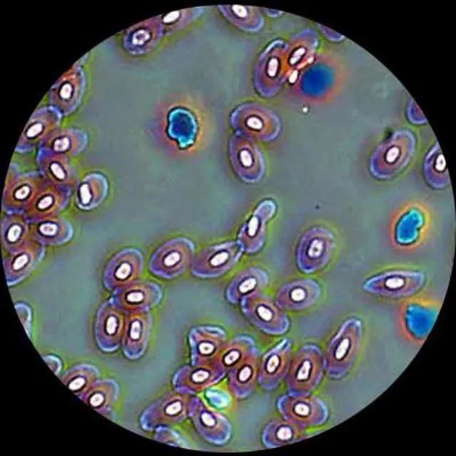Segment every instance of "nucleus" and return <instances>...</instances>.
<instances>
[{
	"label": "nucleus",
	"instance_id": "11",
	"mask_svg": "<svg viewBox=\"0 0 456 456\" xmlns=\"http://www.w3.org/2000/svg\"><path fill=\"white\" fill-rule=\"evenodd\" d=\"M71 187L44 179L24 213L29 222L58 216L68 204Z\"/></svg>",
	"mask_w": 456,
	"mask_h": 456
},
{
	"label": "nucleus",
	"instance_id": "19",
	"mask_svg": "<svg viewBox=\"0 0 456 456\" xmlns=\"http://www.w3.org/2000/svg\"><path fill=\"white\" fill-rule=\"evenodd\" d=\"M291 343L284 339L263 356L258 368V380L268 390L276 389L287 375L291 363Z\"/></svg>",
	"mask_w": 456,
	"mask_h": 456
},
{
	"label": "nucleus",
	"instance_id": "10",
	"mask_svg": "<svg viewBox=\"0 0 456 456\" xmlns=\"http://www.w3.org/2000/svg\"><path fill=\"white\" fill-rule=\"evenodd\" d=\"M277 408L284 419L301 428L321 425L328 418L325 404L309 394L284 395L277 400Z\"/></svg>",
	"mask_w": 456,
	"mask_h": 456
},
{
	"label": "nucleus",
	"instance_id": "26",
	"mask_svg": "<svg viewBox=\"0 0 456 456\" xmlns=\"http://www.w3.org/2000/svg\"><path fill=\"white\" fill-rule=\"evenodd\" d=\"M152 317L148 311L129 314L126 317L122 340L123 350L130 359H136L145 352L150 339Z\"/></svg>",
	"mask_w": 456,
	"mask_h": 456
},
{
	"label": "nucleus",
	"instance_id": "6",
	"mask_svg": "<svg viewBox=\"0 0 456 456\" xmlns=\"http://www.w3.org/2000/svg\"><path fill=\"white\" fill-rule=\"evenodd\" d=\"M44 179L39 172L20 173L17 166L11 164L2 195V210L24 214Z\"/></svg>",
	"mask_w": 456,
	"mask_h": 456
},
{
	"label": "nucleus",
	"instance_id": "35",
	"mask_svg": "<svg viewBox=\"0 0 456 456\" xmlns=\"http://www.w3.org/2000/svg\"><path fill=\"white\" fill-rule=\"evenodd\" d=\"M304 435L303 428L284 418L268 424L263 432L262 440L267 447L274 448L302 440Z\"/></svg>",
	"mask_w": 456,
	"mask_h": 456
},
{
	"label": "nucleus",
	"instance_id": "12",
	"mask_svg": "<svg viewBox=\"0 0 456 456\" xmlns=\"http://www.w3.org/2000/svg\"><path fill=\"white\" fill-rule=\"evenodd\" d=\"M162 298L159 286L152 281L137 280L113 290L110 301L125 314L148 311Z\"/></svg>",
	"mask_w": 456,
	"mask_h": 456
},
{
	"label": "nucleus",
	"instance_id": "4",
	"mask_svg": "<svg viewBox=\"0 0 456 456\" xmlns=\"http://www.w3.org/2000/svg\"><path fill=\"white\" fill-rule=\"evenodd\" d=\"M336 247L334 234L323 227H314L301 237L296 252L299 269L305 274L322 270L330 261Z\"/></svg>",
	"mask_w": 456,
	"mask_h": 456
},
{
	"label": "nucleus",
	"instance_id": "29",
	"mask_svg": "<svg viewBox=\"0 0 456 456\" xmlns=\"http://www.w3.org/2000/svg\"><path fill=\"white\" fill-rule=\"evenodd\" d=\"M29 231L31 239L43 246L65 244L73 233L70 222L58 215L29 222Z\"/></svg>",
	"mask_w": 456,
	"mask_h": 456
},
{
	"label": "nucleus",
	"instance_id": "17",
	"mask_svg": "<svg viewBox=\"0 0 456 456\" xmlns=\"http://www.w3.org/2000/svg\"><path fill=\"white\" fill-rule=\"evenodd\" d=\"M85 78L81 69L73 66L53 86L49 93L51 107L61 116L73 112L83 93Z\"/></svg>",
	"mask_w": 456,
	"mask_h": 456
},
{
	"label": "nucleus",
	"instance_id": "15",
	"mask_svg": "<svg viewBox=\"0 0 456 456\" xmlns=\"http://www.w3.org/2000/svg\"><path fill=\"white\" fill-rule=\"evenodd\" d=\"M125 322V313L110 300L102 304L95 323V337L98 347L107 352L115 351L122 342Z\"/></svg>",
	"mask_w": 456,
	"mask_h": 456
},
{
	"label": "nucleus",
	"instance_id": "22",
	"mask_svg": "<svg viewBox=\"0 0 456 456\" xmlns=\"http://www.w3.org/2000/svg\"><path fill=\"white\" fill-rule=\"evenodd\" d=\"M61 115L53 108L43 107L33 112L26 125L16 147V151H31L51 133L58 129Z\"/></svg>",
	"mask_w": 456,
	"mask_h": 456
},
{
	"label": "nucleus",
	"instance_id": "5",
	"mask_svg": "<svg viewBox=\"0 0 456 456\" xmlns=\"http://www.w3.org/2000/svg\"><path fill=\"white\" fill-rule=\"evenodd\" d=\"M195 245L185 237L172 239L160 245L149 261L151 273L170 279L182 274L193 259Z\"/></svg>",
	"mask_w": 456,
	"mask_h": 456
},
{
	"label": "nucleus",
	"instance_id": "21",
	"mask_svg": "<svg viewBox=\"0 0 456 456\" xmlns=\"http://www.w3.org/2000/svg\"><path fill=\"white\" fill-rule=\"evenodd\" d=\"M225 341V332L219 327L200 326L193 328L189 334L192 363L204 365L215 362Z\"/></svg>",
	"mask_w": 456,
	"mask_h": 456
},
{
	"label": "nucleus",
	"instance_id": "40",
	"mask_svg": "<svg viewBox=\"0 0 456 456\" xmlns=\"http://www.w3.org/2000/svg\"><path fill=\"white\" fill-rule=\"evenodd\" d=\"M221 9H224L225 15L238 26L247 29H253L255 27L256 24L254 21L256 16L252 8L234 5L222 6Z\"/></svg>",
	"mask_w": 456,
	"mask_h": 456
},
{
	"label": "nucleus",
	"instance_id": "41",
	"mask_svg": "<svg viewBox=\"0 0 456 456\" xmlns=\"http://www.w3.org/2000/svg\"><path fill=\"white\" fill-rule=\"evenodd\" d=\"M17 313L22 314V317H20L22 323L24 324L27 333H28L29 321H30V310L24 304H17L15 306Z\"/></svg>",
	"mask_w": 456,
	"mask_h": 456
},
{
	"label": "nucleus",
	"instance_id": "18",
	"mask_svg": "<svg viewBox=\"0 0 456 456\" xmlns=\"http://www.w3.org/2000/svg\"><path fill=\"white\" fill-rule=\"evenodd\" d=\"M45 255L43 245L28 240L16 251L3 258L8 286H13L26 278L41 263Z\"/></svg>",
	"mask_w": 456,
	"mask_h": 456
},
{
	"label": "nucleus",
	"instance_id": "14",
	"mask_svg": "<svg viewBox=\"0 0 456 456\" xmlns=\"http://www.w3.org/2000/svg\"><path fill=\"white\" fill-rule=\"evenodd\" d=\"M144 267L141 252L134 248H125L118 252L107 264L103 277V284L109 290L138 280Z\"/></svg>",
	"mask_w": 456,
	"mask_h": 456
},
{
	"label": "nucleus",
	"instance_id": "13",
	"mask_svg": "<svg viewBox=\"0 0 456 456\" xmlns=\"http://www.w3.org/2000/svg\"><path fill=\"white\" fill-rule=\"evenodd\" d=\"M231 120L239 133L259 139H270L279 129L275 117L255 103H246L238 107L233 112Z\"/></svg>",
	"mask_w": 456,
	"mask_h": 456
},
{
	"label": "nucleus",
	"instance_id": "33",
	"mask_svg": "<svg viewBox=\"0 0 456 456\" xmlns=\"http://www.w3.org/2000/svg\"><path fill=\"white\" fill-rule=\"evenodd\" d=\"M107 179L100 173H90L85 176L75 190V202L78 208L90 210L98 207L107 196Z\"/></svg>",
	"mask_w": 456,
	"mask_h": 456
},
{
	"label": "nucleus",
	"instance_id": "32",
	"mask_svg": "<svg viewBox=\"0 0 456 456\" xmlns=\"http://www.w3.org/2000/svg\"><path fill=\"white\" fill-rule=\"evenodd\" d=\"M258 357L256 352L229 370V385L236 397L244 398L254 391L258 379Z\"/></svg>",
	"mask_w": 456,
	"mask_h": 456
},
{
	"label": "nucleus",
	"instance_id": "25",
	"mask_svg": "<svg viewBox=\"0 0 456 456\" xmlns=\"http://www.w3.org/2000/svg\"><path fill=\"white\" fill-rule=\"evenodd\" d=\"M320 284L311 279H301L284 285L278 291L276 303L281 309L300 311L305 309L319 299Z\"/></svg>",
	"mask_w": 456,
	"mask_h": 456
},
{
	"label": "nucleus",
	"instance_id": "1",
	"mask_svg": "<svg viewBox=\"0 0 456 456\" xmlns=\"http://www.w3.org/2000/svg\"><path fill=\"white\" fill-rule=\"evenodd\" d=\"M363 336L361 321L356 318L346 320L328 345L324 358L328 375L339 379L351 369L358 356Z\"/></svg>",
	"mask_w": 456,
	"mask_h": 456
},
{
	"label": "nucleus",
	"instance_id": "28",
	"mask_svg": "<svg viewBox=\"0 0 456 456\" xmlns=\"http://www.w3.org/2000/svg\"><path fill=\"white\" fill-rule=\"evenodd\" d=\"M36 163L38 172L47 180L71 187L77 182V175L69 157L38 150Z\"/></svg>",
	"mask_w": 456,
	"mask_h": 456
},
{
	"label": "nucleus",
	"instance_id": "34",
	"mask_svg": "<svg viewBox=\"0 0 456 456\" xmlns=\"http://www.w3.org/2000/svg\"><path fill=\"white\" fill-rule=\"evenodd\" d=\"M29 223L20 214H6L1 221V239L4 248L12 253L28 240Z\"/></svg>",
	"mask_w": 456,
	"mask_h": 456
},
{
	"label": "nucleus",
	"instance_id": "8",
	"mask_svg": "<svg viewBox=\"0 0 456 456\" xmlns=\"http://www.w3.org/2000/svg\"><path fill=\"white\" fill-rule=\"evenodd\" d=\"M193 399L179 390L164 395L144 412L140 420L142 428L151 430L182 422L190 415Z\"/></svg>",
	"mask_w": 456,
	"mask_h": 456
},
{
	"label": "nucleus",
	"instance_id": "39",
	"mask_svg": "<svg viewBox=\"0 0 456 456\" xmlns=\"http://www.w3.org/2000/svg\"><path fill=\"white\" fill-rule=\"evenodd\" d=\"M98 370L91 365L83 364L68 370L61 378L62 382L81 398L96 381Z\"/></svg>",
	"mask_w": 456,
	"mask_h": 456
},
{
	"label": "nucleus",
	"instance_id": "27",
	"mask_svg": "<svg viewBox=\"0 0 456 456\" xmlns=\"http://www.w3.org/2000/svg\"><path fill=\"white\" fill-rule=\"evenodd\" d=\"M162 30V24L157 17L138 23L126 31L123 38L124 48L132 54L147 53L158 43Z\"/></svg>",
	"mask_w": 456,
	"mask_h": 456
},
{
	"label": "nucleus",
	"instance_id": "38",
	"mask_svg": "<svg viewBox=\"0 0 456 456\" xmlns=\"http://www.w3.org/2000/svg\"><path fill=\"white\" fill-rule=\"evenodd\" d=\"M256 352H258V350L251 338L244 336H237L224 343L215 361L226 371Z\"/></svg>",
	"mask_w": 456,
	"mask_h": 456
},
{
	"label": "nucleus",
	"instance_id": "30",
	"mask_svg": "<svg viewBox=\"0 0 456 456\" xmlns=\"http://www.w3.org/2000/svg\"><path fill=\"white\" fill-rule=\"evenodd\" d=\"M86 134L78 129H56L41 142L38 150L64 155L68 157L79 154L86 146Z\"/></svg>",
	"mask_w": 456,
	"mask_h": 456
},
{
	"label": "nucleus",
	"instance_id": "42",
	"mask_svg": "<svg viewBox=\"0 0 456 456\" xmlns=\"http://www.w3.org/2000/svg\"><path fill=\"white\" fill-rule=\"evenodd\" d=\"M44 361L48 365V366L55 372L56 374L60 370L61 362L59 360L52 356H47L43 357Z\"/></svg>",
	"mask_w": 456,
	"mask_h": 456
},
{
	"label": "nucleus",
	"instance_id": "3",
	"mask_svg": "<svg viewBox=\"0 0 456 456\" xmlns=\"http://www.w3.org/2000/svg\"><path fill=\"white\" fill-rule=\"evenodd\" d=\"M325 367L321 350L314 345H305L295 353L287 373L289 393L309 395L319 385Z\"/></svg>",
	"mask_w": 456,
	"mask_h": 456
},
{
	"label": "nucleus",
	"instance_id": "2",
	"mask_svg": "<svg viewBox=\"0 0 456 456\" xmlns=\"http://www.w3.org/2000/svg\"><path fill=\"white\" fill-rule=\"evenodd\" d=\"M427 276L420 269L395 267L371 274L363 284L364 289L371 294L388 298H401L419 291Z\"/></svg>",
	"mask_w": 456,
	"mask_h": 456
},
{
	"label": "nucleus",
	"instance_id": "24",
	"mask_svg": "<svg viewBox=\"0 0 456 456\" xmlns=\"http://www.w3.org/2000/svg\"><path fill=\"white\" fill-rule=\"evenodd\" d=\"M276 211L271 200L262 201L256 208L249 219L242 227L238 234V243L243 251L254 253L264 244L266 224Z\"/></svg>",
	"mask_w": 456,
	"mask_h": 456
},
{
	"label": "nucleus",
	"instance_id": "9",
	"mask_svg": "<svg viewBox=\"0 0 456 456\" xmlns=\"http://www.w3.org/2000/svg\"><path fill=\"white\" fill-rule=\"evenodd\" d=\"M242 251L238 242L234 241L207 247L194 258L192 273L202 278L221 276L236 265Z\"/></svg>",
	"mask_w": 456,
	"mask_h": 456
},
{
	"label": "nucleus",
	"instance_id": "7",
	"mask_svg": "<svg viewBox=\"0 0 456 456\" xmlns=\"http://www.w3.org/2000/svg\"><path fill=\"white\" fill-rule=\"evenodd\" d=\"M241 306L249 321L269 334L281 335L289 327V318L281 309L271 297L261 291L243 298Z\"/></svg>",
	"mask_w": 456,
	"mask_h": 456
},
{
	"label": "nucleus",
	"instance_id": "31",
	"mask_svg": "<svg viewBox=\"0 0 456 456\" xmlns=\"http://www.w3.org/2000/svg\"><path fill=\"white\" fill-rule=\"evenodd\" d=\"M267 274L257 267H249L238 272L230 281L226 296L233 304L241 302L245 296L259 292L268 284Z\"/></svg>",
	"mask_w": 456,
	"mask_h": 456
},
{
	"label": "nucleus",
	"instance_id": "16",
	"mask_svg": "<svg viewBox=\"0 0 456 456\" xmlns=\"http://www.w3.org/2000/svg\"><path fill=\"white\" fill-rule=\"evenodd\" d=\"M229 154L232 167L242 180L256 182L261 179L264 164L253 142L242 136H234L229 144Z\"/></svg>",
	"mask_w": 456,
	"mask_h": 456
},
{
	"label": "nucleus",
	"instance_id": "36",
	"mask_svg": "<svg viewBox=\"0 0 456 456\" xmlns=\"http://www.w3.org/2000/svg\"><path fill=\"white\" fill-rule=\"evenodd\" d=\"M118 387L112 380L96 381L80 398L88 406L106 415L112 409Z\"/></svg>",
	"mask_w": 456,
	"mask_h": 456
},
{
	"label": "nucleus",
	"instance_id": "23",
	"mask_svg": "<svg viewBox=\"0 0 456 456\" xmlns=\"http://www.w3.org/2000/svg\"><path fill=\"white\" fill-rule=\"evenodd\" d=\"M224 373V368L216 361L204 365L192 364L178 370L174 385L177 390L191 394L219 382Z\"/></svg>",
	"mask_w": 456,
	"mask_h": 456
},
{
	"label": "nucleus",
	"instance_id": "20",
	"mask_svg": "<svg viewBox=\"0 0 456 456\" xmlns=\"http://www.w3.org/2000/svg\"><path fill=\"white\" fill-rule=\"evenodd\" d=\"M190 415L197 431L209 442L222 445L229 440L231 426L227 420L200 398H194Z\"/></svg>",
	"mask_w": 456,
	"mask_h": 456
},
{
	"label": "nucleus",
	"instance_id": "37",
	"mask_svg": "<svg viewBox=\"0 0 456 456\" xmlns=\"http://www.w3.org/2000/svg\"><path fill=\"white\" fill-rule=\"evenodd\" d=\"M197 124L192 113L183 108L173 110L169 115V135L182 147H186L195 140Z\"/></svg>",
	"mask_w": 456,
	"mask_h": 456
}]
</instances>
